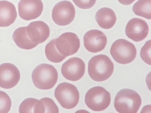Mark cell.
<instances>
[{"mask_svg":"<svg viewBox=\"0 0 151 113\" xmlns=\"http://www.w3.org/2000/svg\"><path fill=\"white\" fill-rule=\"evenodd\" d=\"M15 6L11 2L0 1V27H7L15 22L17 17Z\"/></svg>","mask_w":151,"mask_h":113,"instance_id":"9a60e30c","label":"cell"},{"mask_svg":"<svg viewBox=\"0 0 151 113\" xmlns=\"http://www.w3.org/2000/svg\"><path fill=\"white\" fill-rule=\"evenodd\" d=\"M55 96L61 106L67 109L75 108L78 104L79 92L76 87L71 83H60L55 91Z\"/></svg>","mask_w":151,"mask_h":113,"instance_id":"8992f818","label":"cell"},{"mask_svg":"<svg viewBox=\"0 0 151 113\" xmlns=\"http://www.w3.org/2000/svg\"><path fill=\"white\" fill-rule=\"evenodd\" d=\"M114 68L113 62L105 55L95 56L88 63L89 75L92 79L97 82L108 80L113 74Z\"/></svg>","mask_w":151,"mask_h":113,"instance_id":"6da1fadb","label":"cell"},{"mask_svg":"<svg viewBox=\"0 0 151 113\" xmlns=\"http://www.w3.org/2000/svg\"><path fill=\"white\" fill-rule=\"evenodd\" d=\"M84 45L86 50L92 53L103 50L107 43V38L103 32L92 30L87 32L84 36Z\"/></svg>","mask_w":151,"mask_h":113,"instance_id":"4fadbf2b","label":"cell"},{"mask_svg":"<svg viewBox=\"0 0 151 113\" xmlns=\"http://www.w3.org/2000/svg\"><path fill=\"white\" fill-rule=\"evenodd\" d=\"M110 52L116 62L123 65L132 62L137 55V50L134 44L122 39L114 42Z\"/></svg>","mask_w":151,"mask_h":113,"instance_id":"277c9868","label":"cell"},{"mask_svg":"<svg viewBox=\"0 0 151 113\" xmlns=\"http://www.w3.org/2000/svg\"><path fill=\"white\" fill-rule=\"evenodd\" d=\"M40 100L42 102L45 110V113L59 112V109L53 100L49 98H44Z\"/></svg>","mask_w":151,"mask_h":113,"instance_id":"7402d4cb","label":"cell"},{"mask_svg":"<svg viewBox=\"0 0 151 113\" xmlns=\"http://www.w3.org/2000/svg\"><path fill=\"white\" fill-rule=\"evenodd\" d=\"M85 68V63L81 59L73 57L63 64L61 71L63 76L66 79L75 81L83 76Z\"/></svg>","mask_w":151,"mask_h":113,"instance_id":"9c48e42d","label":"cell"},{"mask_svg":"<svg viewBox=\"0 0 151 113\" xmlns=\"http://www.w3.org/2000/svg\"><path fill=\"white\" fill-rule=\"evenodd\" d=\"M142 104L138 93L132 89H124L117 94L114 102L116 111L120 113H136Z\"/></svg>","mask_w":151,"mask_h":113,"instance_id":"7a4b0ae2","label":"cell"},{"mask_svg":"<svg viewBox=\"0 0 151 113\" xmlns=\"http://www.w3.org/2000/svg\"><path fill=\"white\" fill-rule=\"evenodd\" d=\"M149 32L147 24L138 18L131 19L127 24L125 33L129 38L135 42L142 41L147 37Z\"/></svg>","mask_w":151,"mask_h":113,"instance_id":"7c38bea8","label":"cell"},{"mask_svg":"<svg viewBox=\"0 0 151 113\" xmlns=\"http://www.w3.org/2000/svg\"><path fill=\"white\" fill-rule=\"evenodd\" d=\"M75 15L74 6L71 2L68 1H62L57 4L52 12L53 22L60 26L70 24L74 20Z\"/></svg>","mask_w":151,"mask_h":113,"instance_id":"52a82bcc","label":"cell"},{"mask_svg":"<svg viewBox=\"0 0 151 113\" xmlns=\"http://www.w3.org/2000/svg\"><path fill=\"white\" fill-rule=\"evenodd\" d=\"M95 18L99 26L106 29L113 27L116 20L114 12L108 8L104 7L99 9L96 14Z\"/></svg>","mask_w":151,"mask_h":113,"instance_id":"2e32d148","label":"cell"},{"mask_svg":"<svg viewBox=\"0 0 151 113\" xmlns=\"http://www.w3.org/2000/svg\"><path fill=\"white\" fill-rule=\"evenodd\" d=\"M56 48L62 55L66 57L74 55L79 50L80 40L76 34L68 32L55 39Z\"/></svg>","mask_w":151,"mask_h":113,"instance_id":"ba28073f","label":"cell"},{"mask_svg":"<svg viewBox=\"0 0 151 113\" xmlns=\"http://www.w3.org/2000/svg\"><path fill=\"white\" fill-rule=\"evenodd\" d=\"M140 55L142 60L147 64L151 65V40L146 42L141 49Z\"/></svg>","mask_w":151,"mask_h":113,"instance_id":"603a6c76","label":"cell"},{"mask_svg":"<svg viewBox=\"0 0 151 113\" xmlns=\"http://www.w3.org/2000/svg\"><path fill=\"white\" fill-rule=\"evenodd\" d=\"M12 38L17 45L24 50H30L38 45L28 38L26 33V27L17 29L13 34Z\"/></svg>","mask_w":151,"mask_h":113,"instance_id":"e0dca14e","label":"cell"},{"mask_svg":"<svg viewBox=\"0 0 151 113\" xmlns=\"http://www.w3.org/2000/svg\"><path fill=\"white\" fill-rule=\"evenodd\" d=\"M12 102L9 96L3 91H0V113H7L10 110Z\"/></svg>","mask_w":151,"mask_h":113,"instance_id":"44dd1931","label":"cell"},{"mask_svg":"<svg viewBox=\"0 0 151 113\" xmlns=\"http://www.w3.org/2000/svg\"><path fill=\"white\" fill-rule=\"evenodd\" d=\"M111 101L109 92L100 86L91 88L87 92L85 97L86 106L94 111L104 110L110 105Z\"/></svg>","mask_w":151,"mask_h":113,"instance_id":"5b68a950","label":"cell"},{"mask_svg":"<svg viewBox=\"0 0 151 113\" xmlns=\"http://www.w3.org/2000/svg\"><path fill=\"white\" fill-rule=\"evenodd\" d=\"M18 8L19 16L24 20L30 21L40 16L43 6L41 0H21Z\"/></svg>","mask_w":151,"mask_h":113,"instance_id":"8fae6325","label":"cell"},{"mask_svg":"<svg viewBox=\"0 0 151 113\" xmlns=\"http://www.w3.org/2000/svg\"><path fill=\"white\" fill-rule=\"evenodd\" d=\"M133 11L136 15L151 19V0H139L134 4Z\"/></svg>","mask_w":151,"mask_h":113,"instance_id":"ac0fdd59","label":"cell"},{"mask_svg":"<svg viewBox=\"0 0 151 113\" xmlns=\"http://www.w3.org/2000/svg\"><path fill=\"white\" fill-rule=\"evenodd\" d=\"M20 72L13 64L6 63L0 65V87L6 89L16 86L20 80Z\"/></svg>","mask_w":151,"mask_h":113,"instance_id":"30bf717a","label":"cell"},{"mask_svg":"<svg viewBox=\"0 0 151 113\" xmlns=\"http://www.w3.org/2000/svg\"><path fill=\"white\" fill-rule=\"evenodd\" d=\"M26 32L29 39L38 45L45 41L50 34L49 27L46 23L41 21L31 23L26 27Z\"/></svg>","mask_w":151,"mask_h":113,"instance_id":"5bb4252c","label":"cell"},{"mask_svg":"<svg viewBox=\"0 0 151 113\" xmlns=\"http://www.w3.org/2000/svg\"><path fill=\"white\" fill-rule=\"evenodd\" d=\"M45 53L48 60L55 63L62 62L67 57L63 55L58 51L55 44V39L52 40L46 45Z\"/></svg>","mask_w":151,"mask_h":113,"instance_id":"d6986e66","label":"cell"},{"mask_svg":"<svg viewBox=\"0 0 151 113\" xmlns=\"http://www.w3.org/2000/svg\"><path fill=\"white\" fill-rule=\"evenodd\" d=\"M32 77L33 84L37 88L41 90H47L55 86L58 81V74L54 67L43 63L35 68Z\"/></svg>","mask_w":151,"mask_h":113,"instance_id":"3957f363","label":"cell"},{"mask_svg":"<svg viewBox=\"0 0 151 113\" xmlns=\"http://www.w3.org/2000/svg\"><path fill=\"white\" fill-rule=\"evenodd\" d=\"M76 5L83 9H89L93 7L96 0H72Z\"/></svg>","mask_w":151,"mask_h":113,"instance_id":"cb8c5ba5","label":"cell"},{"mask_svg":"<svg viewBox=\"0 0 151 113\" xmlns=\"http://www.w3.org/2000/svg\"><path fill=\"white\" fill-rule=\"evenodd\" d=\"M38 100L33 98H28L24 100L19 106V113H35L36 106Z\"/></svg>","mask_w":151,"mask_h":113,"instance_id":"ffe728a7","label":"cell"},{"mask_svg":"<svg viewBox=\"0 0 151 113\" xmlns=\"http://www.w3.org/2000/svg\"><path fill=\"white\" fill-rule=\"evenodd\" d=\"M135 1L136 0H118L119 3L124 5H129Z\"/></svg>","mask_w":151,"mask_h":113,"instance_id":"d4e9b609","label":"cell"}]
</instances>
